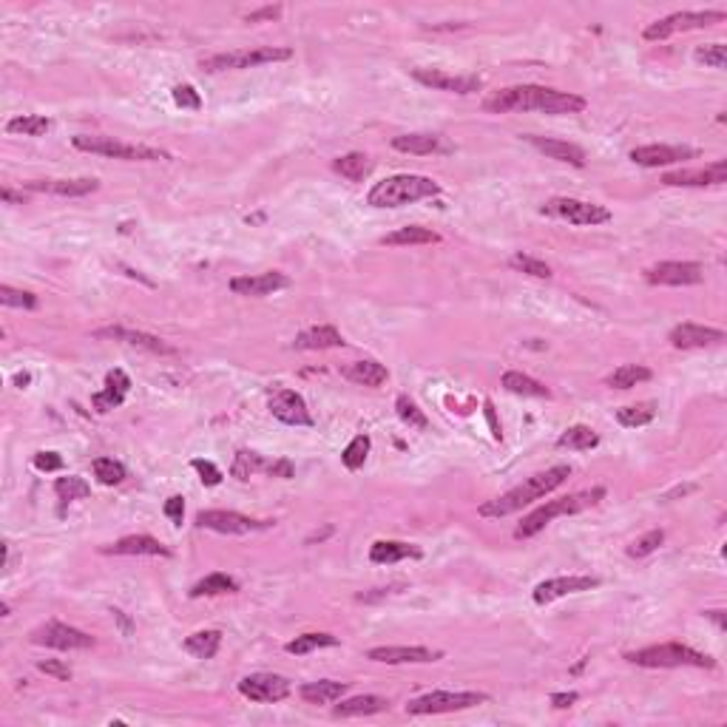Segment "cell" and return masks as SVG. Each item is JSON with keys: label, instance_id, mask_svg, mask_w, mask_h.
I'll use <instances>...</instances> for the list:
<instances>
[{"label": "cell", "instance_id": "cell-47", "mask_svg": "<svg viewBox=\"0 0 727 727\" xmlns=\"http://www.w3.org/2000/svg\"><path fill=\"white\" fill-rule=\"evenodd\" d=\"M91 472L103 486H117V483L125 481V466L114 457H97L91 464Z\"/></svg>", "mask_w": 727, "mask_h": 727}, {"label": "cell", "instance_id": "cell-36", "mask_svg": "<svg viewBox=\"0 0 727 727\" xmlns=\"http://www.w3.org/2000/svg\"><path fill=\"white\" fill-rule=\"evenodd\" d=\"M441 233H435L432 228H421V225H410V228H398L395 233H387L381 245H393V247H407V245H438Z\"/></svg>", "mask_w": 727, "mask_h": 727}, {"label": "cell", "instance_id": "cell-52", "mask_svg": "<svg viewBox=\"0 0 727 727\" xmlns=\"http://www.w3.org/2000/svg\"><path fill=\"white\" fill-rule=\"evenodd\" d=\"M693 60L696 63H705L710 68H724L727 66V46L724 43H707V46H699L693 51Z\"/></svg>", "mask_w": 727, "mask_h": 727}, {"label": "cell", "instance_id": "cell-26", "mask_svg": "<svg viewBox=\"0 0 727 727\" xmlns=\"http://www.w3.org/2000/svg\"><path fill=\"white\" fill-rule=\"evenodd\" d=\"M523 139H526L528 145H535L540 153H545L549 160L575 165V168L585 165V151L580 145H575V143H566V139H551V137H537V134H526Z\"/></svg>", "mask_w": 727, "mask_h": 727}, {"label": "cell", "instance_id": "cell-6", "mask_svg": "<svg viewBox=\"0 0 727 727\" xmlns=\"http://www.w3.org/2000/svg\"><path fill=\"white\" fill-rule=\"evenodd\" d=\"M72 145L77 151L97 153V157L125 160V162H162V160H171V153H168V151L151 148V145L122 143V139H114V137H89V134H80V137L72 139Z\"/></svg>", "mask_w": 727, "mask_h": 727}, {"label": "cell", "instance_id": "cell-44", "mask_svg": "<svg viewBox=\"0 0 727 727\" xmlns=\"http://www.w3.org/2000/svg\"><path fill=\"white\" fill-rule=\"evenodd\" d=\"M51 129V120L40 117V114H20L15 120L6 122L9 134H23V137H43Z\"/></svg>", "mask_w": 727, "mask_h": 727}, {"label": "cell", "instance_id": "cell-31", "mask_svg": "<svg viewBox=\"0 0 727 727\" xmlns=\"http://www.w3.org/2000/svg\"><path fill=\"white\" fill-rule=\"evenodd\" d=\"M389 710V702L384 696H353V699H344L341 705L332 707V716L335 719H356V716H372V713H384Z\"/></svg>", "mask_w": 727, "mask_h": 727}, {"label": "cell", "instance_id": "cell-49", "mask_svg": "<svg viewBox=\"0 0 727 727\" xmlns=\"http://www.w3.org/2000/svg\"><path fill=\"white\" fill-rule=\"evenodd\" d=\"M509 264L517 270V273H526V276H535V278H551V268L545 262L528 256V254H514L509 259Z\"/></svg>", "mask_w": 727, "mask_h": 727}, {"label": "cell", "instance_id": "cell-8", "mask_svg": "<svg viewBox=\"0 0 727 727\" xmlns=\"http://www.w3.org/2000/svg\"><path fill=\"white\" fill-rule=\"evenodd\" d=\"M489 702V693L481 691H432L412 699L407 705L410 716H435V713H455V710H469Z\"/></svg>", "mask_w": 727, "mask_h": 727}, {"label": "cell", "instance_id": "cell-38", "mask_svg": "<svg viewBox=\"0 0 727 727\" xmlns=\"http://www.w3.org/2000/svg\"><path fill=\"white\" fill-rule=\"evenodd\" d=\"M557 446L560 449H575V452H589L594 446H599V435L585 424H575L568 426L560 438H557Z\"/></svg>", "mask_w": 727, "mask_h": 727}, {"label": "cell", "instance_id": "cell-57", "mask_svg": "<svg viewBox=\"0 0 727 727\" xmlns=\"http://www.w3.org/2000/svg\"><path fill=\"white\" fill-rule=\"evenodd\" d=\"M37 670H43V674H49V676H54V679H60V682L72 679V668L63 665V662H58V660H40V662H37Z\"/></svg>", "mask_w": 727, "mask_h": 727}, {"label": "cell", "instance_id": "cell-55", "mask_svg": "<svg viewBox=\"0 0 727 727\" xmlns=\"http://www.w3.org/2000/svg\"><path fill=\"white\" fill-rule=\"evenodd\" d=\"M32 464H35L37 472H60L66 466L58 452H37Z\"/></svg>", "mask_w": 727, "mask_h": 727}, {"label": "cell", "instance_id": "cell-41", "mask_svg": "<svg viewBox=\"0 0 727 727\" xmlns=\"http://www.w3.org/2000/svg\"><path fill=\"white\" fill-rule=\"evenodd\" d=\"M270 469V460H264L259 452H250V449H239L233 457V466H231V474L236 481H247V478H254V474L264 472L268 474Z\"/></svg>", "mask_w": 727, "mask_h": 727}, {"label": "cell", "instance_id": "cell-53", "mask_svg": "<svg viewBox=\"0 0 727 727\" xmlns=\"http://www.w3.org/2000/svg\"><path fill=\"white\" fill-rule=\"evenodd\" d=\"M191 466L199 472V481H202L205 486H219L222 478H225V474H222V469H219L216 464H211V460L193 457V460H191Z\"/></svg>", "mask_w": 727, "mask_h": 727}, {"label": "cell", "instance_id": "cell-60", "mask_svg": "<svg viewBox=\"0 0 727 727\" xmlns=\"http://www.w3.org/2000/svg\"><path fill=\"white\" fill-rule=\"evenodd\" d=\"M580 699V693L577 691H568V693H551V707H557V710H566V707H571Z\"/></svg>", "mask_w": 727, "mask_h": 727}, {"label": "cell", "instance_id": "cell-43", "mask_svg": "<svg viewBox=\"0 0 727 727\" xmlns=\"http://www.w3.org/2000/svg\"><path fill=\"white\" fill-rule=\"evenodd\" d=\"M339 645V637H332V634H301L296 639H290L285 651L293 653V656H304V653H310V651H318V648H335Z\"/></svg>", "mask_w": 727, "mask_h": 727}, {"label": "cell", "instance_id": "cell-37", "mask_svg": "<svg viewBox=\"0 0 727 727\" xmlns=\"http://www.w3.org/2000/svg\"><path fill=\"white\" fill-rule=\"evenodd\" d=\"M651 379H653V372L648 367H642V364H622V367H617L606 379V387H611V389H631V387L645 384Z\"/></svg>", "mask_w": 727, "mask_h": 727}, {"label": "cell", "instance_id": "cell-58", "mask_svg": "<svg viewBox=\"0 0 727 727\" xmlns=\"http://www.w3.org/2000/svg\"><path fill=\"white\" fill-rule=\"evenodd\" d=\"M268 474H270V478L290 481L293 474H296V466H293L287 457H282V460H270V469H268Z\"/></svg>", "mask_w": 727, "mask_h": 727}, {"label": "cell", "instance_id": "cell-62", "mask_svg": "<svg viewBox=\"0 0 727 727\" xmlns=\"http://www.w3.org/2000/svg\"><path fill=\"white\" fill-rule=\"evenodd\" d=\"M0 197H4V202H15V205H23L26 199H23V193H15V191H9V188H4V193H0Z\"/></svg>", "mask_w": 727, "mask_h": 727}, {"label": "cell", "instance_id": "cell-39", "mask_svg": "<svg viewBox=\"0 0 727 727\" xmlns=\"http://www.w3.org/2000/svg\"><path fill=\"white\" fill-rule=\"evenodd\" d=\"M219 645H222V631H197L191 634L185 642H182V648H185L191 656H197V660H214L219 653Z\"/></svg>", "mask_w": 727, "mask_h": 727}, {"label": "cell", "instance_id": "cell-4", "mask_svg": "<svg viewBox=\"0 0 727 727\" xmlns=\"http://www.w3.org/2000/svg\"><path fill=\"white\" fill-rule=\"evenodd\" d=\"M599 500H606V489L603 486H594V489H585V492H575V495H566L560 500H549L545 506H540L537 512H531L526 520L514 528V537L517 540H528L540 535V531L549 526L554 517H568V514H580L585 509H594Z\"/></svg>", "mask_w": 727, "mask_h": 727}, {"label": "cell", "instance_id": "cell-3", "mask_svg": "<svg viewBox=\"0 0 727 727\" xmlns=\"http://www.w3.org/2000/svg\"><path fill=\"white\" fill-rule=\"evenodd\" d=\"M441 193V185L435 179L421 176V174H398L375 182L367 193V205L372 207H401L412 205L421 199H432Z\"/></svg>", "mask_w": 727, "mask_h": 727}, {"label": "cell", "instance_id": "cell-63", "mask_svg": "<svg viewBox=\"0 0 727 727\" xmlns=\"http://www.w3.org/2000/svg\"><path fill=\"white\" fill-rule=\"evenodd\" d=\"M705 617H710V620L716 622V625L722 628V631H724V611H707Z\"/></svg>", "mask_w": 727, "mask_h": 727}, {"label": "cell", "instance_id": "cell-29", "mask_svg": "<svg viewBox=\"0 0 727 727\" xmlns=\"http://www.w3.org/2000/svg\"><path fill=\"white\" fill-rule=\"evenodd\" d=\"M129 389H131V379H129V375H125L122 370H111V372L106 375V389H103V393L91 395L94 410H97V412L117 410L120 403L125 401V395H129Z\"/></svg>", "mask_w": 727, "mask_h": 727}, {"label": "cell", "instance_id": "cell-9", "mask_svg": "<svg viewBox=\"0 0 727 727\" xmlns=\"http://www.w3.org/2000/svg\"><path fill=\"white\" fill-rule=\"evenodd\" d=\"M543 216L551 219H563L568 225H580V228H594V225H606L611 222V211L606 205L597 202H585V199H571V197H554L540 207Z\"/></svg>", "mask_w": 727, "mask_h": 727}, {"label": "cell", "instance_id": "cell-11", "mask_svg": "<svg viewBox=\"0 0 727 727\" xmlns=\"http://www.w3.org/2000/svg\"><path fill=\"white\" fill-rule=\"evenodd\" d=\"M197 526L219 531V535H254V531H268L270 526H276V520H256V517H247L239 512L207 509L197 514Z\"/></svg>", "mask_w": 727, "mask_h": 727}, {"label": "cell", "instance_id": "cell-33", "mask_svg": "<svg viewBox=\"0 0 727 727\" xmlns=\"http://www.w3.org/2000/svg\"><path fill=\"white\" fill-rule=\"evenodd\" d=\"M344 335L330 327V324H321V327H310L296 335V341L293 347L296 349H332V347H344Z\"/></svg>", "mask_w": 727, "mask_h": 727}, {"label": "cell", "instance_id": "cell-1", "mask_svg": "<svg viewBox=\"0 0 727 727\" xmlns=\"http://www.w3.org/2000/svg\"><path fill=\"white\" fill-rule=\"evenodd\" d=\"M585 97L545 89V86H512L495 91L492 97H486L483 108L489 114H512V111H543V114L560 117V114H580L585 111Z\"/></svg>", "mask_w": 727, "mask_h": 727}, {"label": "cell", "instance_id": "cell-35", "mask_svg": "<svg viewBox=\"0 0 727 727\" xmlns=\"http://www.w3.org/2000/svg\"><path fill=\"white\" fill-rule=\"evenodd\" d=\"M332 171L341 174L349 182H364L372 174V160L367 157V153L353 151V153H344V157H339V160H332Z\"/></svg>", "mask_w": 727, "mask_h": 727}, {"label": "cell", "instance_id": "cell-5", "mask_svg": "<svg viewBox=\"0 0 727 727\" xmlns=\"http://www.w3.org/2000/svg\"><path fill=\"white\" fill-rule=\"evenodd\" d=\"M625 660L639 668H716V660L710 653L682 645V642H662V645L628 651Z\"/></svg>", "mask_w": 727, "mask_h": 727}, {"label": "cell", "instance_id": "cell-17", "mask_svg": "<svg viewBox=\"0 0 727 727\" xmlns=\"http://www.w3.org/2000/svg\"><path fill=\"white\" fill-rule=\"evenodd\" d=\"M367 660L381 662V665H424V662L443 660V653L424 645H381V648H370Z\"/></svg>", "mask_w": 727, "mask_h": 727}, {"label": "cell", "instance_id": "cell-22", "mask_svg": "<svg viewBox=\"0 0 727 727\" xmlns=\"http://www.w3.org/2000/svg\"><path fill=\"white\" fill-rule=\"evenodd\" d=\"M727 182V160H719L707 168L696 171H674L662 176V185L668 188H705V185H724Z\"/></svg>", "mask_w": 727, "mask_h": 727}, {"label": "cell", "instance_id": "cell-24", "mask_svg": "<svg viewBox=\"0 0 727 727\" xmlns=\"http://www.w3.org/2000/svg\"><path fill=\"white\" fill-rule=\"evenodd\" d=\"M97 339H111V341H125L131 347H143L148 353H157V356H176V347H171L168 341H162L160 335H151V332H139V330H129V327H100L94 330Z\"/></svg>", "mask_w": 727, "mask_h": 727}, {"label": "cell", "instance_id": "cell-20", "mask_svg": "<svg viewBox=\"0 0 727 727\" xmlns=\"http://www.w3.org/2000/svg\"><path fill=\"white\" fill-rule=\"evenodd\" d=\"M26 191L35 193H51V197H89V193L100 191V179L94 176H80V179H29L23 182Z\"/></svg>", "mask_w": 727, "mask_h": 727}, {"label": "cell", "instance_id": "cell-30", "mask_svg": "<svg viewBox=\"0 0 727 727\" xmlns=\"http://www.w3.org/2000/svg\"><path fill=\"white\" fill-rule=\"evenodd\" d=\"M344 379L347 381H353L358 387H372V389H379L389 381V370L384 367V364L379 361H372V358H364V361H356V364H349V367L344 370Z\"/></svg>", "mask_w": 727, "mask_h": 727}, {"label": "cell", "instance_id": "cell-46", "mask_svg": "<svg viewBox=\"0 0 727 727\" xmlns=\"http://www.w3.org/2000/svg\"><path fill=\"white\" fill-rule=\"evenodd\" d=\"M54 495H58V500H63V503H74V500L89 497L91 486L82 478H77V474H68V478H58V483H54Z\"/></svg>", "mask_w": 727, "mask_h": 727}, {"label": "cell", "instance_id": "cell-10", "mask_svg": "<svg viewBox=\"0 0 727 727\" xmlns=\"http://www.w3.org/2000/svg\"><path fill=\"white\" fill-rule=\"evenodd\" d=\"M727 15L722 9H707V12H674V15H668L662 20H653L645 26V32L642 37L648 40V43H656V40H668L670 35L676 32H693V29H707L713 23H722Z\"/></svg>", "mask_w": 727, "mask_h": 727}, {"label": "cell", "instance_id": "cell-16", "mask_svg": "<svg viewBox=\"0 0 727 727\" xmlns=\"http://www.w3.org/2000/svg\"><path fill=\"white\" fill-rule=\"evenodd\" d=\"M268 410L273 412L276 421L287 426H313V415L296 389H276L268 401Z\"/></svg>", "mask_w": 727, "mask_h": 727}, {"label": "cell", "instance_id": "cell-23", "mask_svg": "<svg viewBox=\"0 0 727 727\" xmlns=\"http://www.w3.org/2000/svg\"><path fill=\"white\" fill-rule=\"evenodd\" d=\"M668 341L674 344L676 349H702V347H713L724 341V330L719 327H705V324H693V321H684V324H676L670 330Z\"/></svg>", "mask_w": 727, "mask_h": 727}, {"label": "cell", "instance_id": "cell-21", "mask_svg": "<svg viewBox=\"0 0 727 727\" xmlns=\"http://www.w3.org/2000/svg\"><path fill=\"white\" fill-rule=\"evenodd\" d=\"M290 287V278L278 270H268V273H256V276H236L231 278V293L236 296H247V299H262L270 296L276 290Z\"/></svg>", "mask_w": 727, "mask_h": 727}, {"label": "cell", "instance_id": "cell-7", "mask_svg": "<svg viewBox=\"0 0 727 727\" xmlns=\"http://www.w3.org/2000/svg\"><path fill=\"white\" fill-rule=\"evenodd\" d=\"M293 51L285 46H256V49H233V51H222V54H211L205 58L199 66L202 72L216 74V72H239V68H256L264 63H282L290 60Z\"/></svg>", "mask_w": 727, "mask_h": 727}, {"label": "cell", "instance_id": "cell-34", "mask_svg": "<svg viewBox=\"0 0 727 727\" xmlns=\"http://www.w3.org/2000/svg\"><path fill=\"white\" fill-rule=\"evenodd\" d=\"M503 389L512 395H523V398H551V389L540 384L537 379H531V375L526 372H517V370H509V372H503V379H500Z\"/></svg>", "mask_w": 727, "mask_h": 727}, {"label": "cell", "instance_id": "cell-61", "mask_svg": "<svg viewBox=\"0 0 727 727\" xmlns=\"http://www.w3.org/2000/svg\"><path fill=\"white\" fill-rule=\"evenodd\" d=\"M486 415H489V424H492V435H495V441H500V438H503V432H500V426H497V418H495L492 401H486Z\"/></svg>", "mask_w": 727, "mask_h": 727}, {"label": "cell", "instance_id": "cell-59", "mask_svg": "<svg viewBox=\"0 0 727 727\" xmlns=\"http://www.w3.org/2000/svg\"><path fill=\"white\" fill-rule=\"evenodd\" d=\"M278 15H282V6H262L256 12H250V15H245L247 23H262V20H276Z\"/></svg>", "mask_w": 727, "mask_h": 727}, {"label": "cell", "instance_id": "cell-12", "mask_svg": "<svg viewBox=\"0 0 727 727\" xmlns=\"http://www.w3.org/2000/svg\"><path fill=\"white\" fill-rule=\"evenodd\" d=\"M32 642L35 645H46V648H58V651H89L94 648V637L80 631V628H72L66 622L51 620L46 625H40L32 631Z\"/></svg>", "mask_w": 727, "mask_h": 727}, {"label": "cell", "instance_id": "cell-18", "mask_svg": "<svg viewBox=\"0 0 727 727\" xmlns=\"http://www.w3.org/2000/svg\"><path fill=\"white\" fill-rule=\"evenodd\" d=\"M631 162L642 165V168H662V165H674V162H684V160H696L699 157V151L691 148V145H639L634 148L631 153Z\"/></svg>", "mask_w": 727, "mask_h": 727}, {"label": "cell", "instance_id": "cell-45", "mask_svg": "<svg viewBox=\"0 0 727 727\" xmlns=\"http://www.w3.org/2000/svg\"><path fill=\"white\" fill-rule=\"evenodd\" d=\"M370 449H372L370 435H356L353 441L347 443V449L341 452V464H344L349 472H356V469H361L364 464H367Z\"/></svg>", "mask_w": 727, "mask_h": 727}, {"label": "cell", "instance_id": "cell-15", "mask_svg": "<svg viewBox=\"0 0 727 727\" xmlns=\"http://www.w3.org/2000/svg\"><path fill=\"white\" fill-rule=\"evenodd\" d=\"M412 77L435 91H449V94H474L483 89V80L478 74H449L441 68H412Z\"/></svg>", "mask_w": 727, "mask_h": 727}, {"label": "cell", "instance_id": "cell-50", "mask_svg": "<svg viewBox=\"0 0 727 727\" xmlns=\"http://www.w3.org/2000/svg\"><path fill=\"white\" fill-rule=\"evenodd\" d=\"M0 304L4 307H18V310H35L37 307V296L29 290H18V287H9L4 285L0 287Z\"/></svg>", "mask_w": 727, "mask_h": 727}, {"label": "cell", "instance_id": "cell-51", "mask_svg": "<svg viewBox=\"0 0 727 727\" xmlns=\"http://www.w3.org/2000/svg\"><path fill=\"white\" fill-rule=\"evenodd\" d=\"M665 543V531L662 528H653V531H648V535H642L639 540H634L631 545H628V557H648V554H653L656 549H660V545Z\"/></svg>", "mask_w": 727, "mask_h": 727}, {"label": "cell", "instance_id": "cell-48", "mask_svg": "<svg viewBox=\"0 0 727 727\" xmlns=\"http://www.w3.org/2000/svg\"><path fill=\"white\" fill-rule=\"evenodd\" d=\"M395 412H398V418L403 424H407L410 429H429V418L418 410V403L415 401H410L407 395H398L395 398Z\"/></svg>", "mask_w": 727, "mask_h": 727}, {"label": "cell", "instance_id": "cell-19", "mask_svg": "<svg viewBox=\"0 0 727 727\" xmlns=\"http://www.w3.org/2000/svg\"><path fill=\"white\" fill-rule=\"evenodd\" d=\"M591 589H599V580H597V577L571 575V577H551V580H543L531 597H535V603H537V606H549V603H554V599H560V597L580 594V591H591Z\"/></svg>", "mask_w": 727, "mask_h": 727}, {"label": "cell", "instance_id": "cell-54", "mask_svg": "<svg viewBox=\"0 0 727 727\" xmlns=\"http://www.w3.org/2000/svg\"><path fill=\"white\" fill-rule=\"evenodd\" d=\"M174 103L179 108H188V111H199L202 108V97L193 86H174Z\"/></svg>", "mask_w": 727, "mask_h": 727}, {"label": "cell", "instance_id": "cell-56", "mask_svg": "<svg viewBox=\"0 0 727 727\" xmlns=\"http://www.w3.org/2000/svg\"><path fill=\"white\" fill-rule=\"evenodd\" d=\"M165 517L171 520L174 526H182V517H185V497L182 495H174V497H168L165 500V506H162Z\"/></svg>", "mask_w": 727, "mask_h": 727}, {"label": "cell", "instance_id": "cell-13", "mask_svg": "<svg viewBox=\"0 0 727 727\" xmlns=\"http://www.w3.org/2000/svg\"><path fill=\"white\" fill-rule=\"evenodd\" d=\"M290 691H293L290 679L278 676V674H247L239 679V693L259 705L282 702V699L290 696Z\"/></svg>", "mask_w": 727, "mask_h": 727}, {"label": "cell", "instance_id": "cell-27", "mask_svg": "<svg viewBox=\"0 0 727 727\" xmlns=\"http://www.w3.org/2000/svg\"><path fill=\"white\" fill-rule=\"evenodd\" d=\"M424 557V551L412 543H401V540H375L370 545V560L375 566H393L401 560H418Z\"/></svg>", "mask_w": 727, "mask_h": 727}, {"label": "cell", "instance_id": "cell-42", "mask_svg": "<svg viewBox=\"0 0 727 727\" xmlns=\"http://www.w3.org/2000/svg\"><path fill=\"white\" fill-rule=\"evenodd\" d=\"M656 403L653 401H639V403H631V407H622L617 410V424L625 426V429H637V426H645L656 418Z\"/></svg>", "mask_w": 727, "mask_h": 727}, {"label": "cell", "instance_id": "cell-32", "mask_svg": "<svg viewBox=\"0 0 727 727\" xmlns=\"http://www.w3.org/2000/svg\"><path fill=\"white\" fill-rule=\"evenodd\" d=\"M349 684L347 682H335V679H318V682H307L299 688V696L304 699L307 705H332L347 693Z\"/></svg>", "mask_w": 727, "mask_h": 727}, {"label": "cell", "instance_id": "cell-25", "mask_svg": "<svg viewBox=\"0 0 727 727\" xmlns=\"http://www.w3.org/2000/svg\"><path fill=\"white\" fill-rule=\"evenodd\" d=\"M103 554H120V557H171V549L162 545L151 535H129L111 545H103Z\"/></svg>", "mask_w": 727, "mask_h": 727}, {"label": "cell", "instance_id": "cell-40", "mask_svg": "<svg viewBox=\"0 0 727 727\" xmlns=\"http://www.w3.org/2000/svg\"><path fill=\"white\" fill-rule=\"evenodd\" d=\"M239 591V580H233L228 575H207L205 580H199L197 585L191 589V597L199 599V597H222V594H236Z\"/></svg>", "mask_w": 727, "mask_h": 727}, {"label": "cell", "instance_id": "cell-64", "mask_svg": "<svg viewBox=\"0 0 727 727\" xmlns=\"http://www.w3.org/2000/svg\"><path fill=\"white\" fill-rule=\"evenodd\" d=\"M29 381H32V379H29V372H18V375H15V384H18L20 389H23L26 384H29Z\"/></svg>", "mask_w": 727, "mask_h": 727}, {"label": "cell", "instance_id": "cell-2", "mask_svg": "<svg viewBox=\"0 0 727 727\" xmlns=\"http://www.w3.org/2000/svg\"><path fill=\"white\" fill-rule=\"evenodd\" d=\"M571 472H575V469H571L568 464H560V466H551V469H545L540 474H531L528 481H523L520 486L509 489L506 495L486 500L483 506L478 509V514L489 517V520H500V517H509L514 512H520L523 506H528V503H535V500H540L545 495H551L554 489H560L571 478Z\"/></svg>", "mask_w": 727, "mask_h": 727}, {"label": "cell", "instance_id": "cell-14", "mask_svg": "<svg viewBox=\"0 0 727 727\" xmlns=\"http://www.w3.org/2000/svg\"><path fill=\"white\" fill-rule=\"evenodd\" d=\"M705 278V268L696 262H660L645 270L648 285H662V287H691Z\"/></svg>", "mask_w": 727, "mask_h": 727}, {"label": "cell", "instance_id": "cell-28", "mask_svg": "<svg viewBox=\"0 0 727 727\" xmlns=\"http://www.w3.org/2000/svg\"><path fill=\"white\" fill-rule=\"evenodd\" d=\"M393 148L415 157H429V153H449L452 145L441 134H401L393 139Z\"/></svg>", "mask_w": 727, "mask_h": 727}]
</instances>
